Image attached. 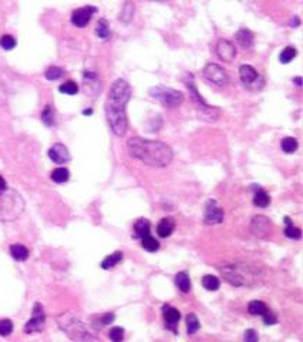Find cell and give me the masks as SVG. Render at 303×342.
<instances>
[{"label":"cell","mask_w":303,"mask_h":342,"mask_svg":"<svg viewBox=\"0 0 303 342\" xmlns=\"http://www.w3.org/2000/svg\"><path fill=\"white\" fill-rule=\"evenodd\" d=\"M215 51H217L218 57L221 58L222 61H226V63L232 61L235 58V56H237V47H235V44L229 42V40H226V39H221L218 42Z\"/></svg>","instance_id":"obj_13"},{"label":"cell","mask_w":303,"mask_h":342,"mask_svg":"<svg viewBox=\"0 0 303 342\" xmlns=\"http://www.w3.org/2000/svg\"><path fill=\"white\" fill-rule=\"evenodd\" d=\"M42 120L44 124H47L49 127H51L54 124V110L51 106H46L44 110L42 111Z\"/></svg>","instance_id":"obj_33"},{"label":"cell","mask_w":303,"mask_h":342,"mask_svg":"<svg viewBox=\"0 0 303 342\" xmlns=\"http://www.w3.org/2000/svg\"><path fill=\"white\" fill-rule=\"evenodd\" d=\"M202 74H204V77L207 80L218 86V87H224L229 81L228 73L225 72L221 66L215 65V63H208V65L205 66L204 70H202Z\"/></svg>","instance_id":"obj_8"},{"label":"cell","mask_w":303,"mask_h":342,"mask_svg":"<svg viewBox=\"0 0 303 342\" xmlns=\"http://www.w3.org/2000/svg\"><path fill=\"white\" fill-rule=\"evenodd\" d=\"M141 245L148 251V253H155L159 250V241L155 240L151 235H147L141 240Z\"/></svg>","instance_id":"obj_29"},{"label":"cell","mask_w":303,"mask_h":342,"mask_svg":"<svg viewBox=\"0 0 303 342\" xmlns=\"http://www.w3.org/2000/svg\"><path fill=\"white\" fill-rule=\"evenodd\" d=\"M202 285L208 291H217L221 287V281L215 275H205V277L202 278Z\"/></svg>","instance_id":"obj_27"},{"label":"cell","mask_w":303,"mask_h":342,"mask_svg":"<svg viewBox=\"0 0 303 342\" xmlns=\"http://www.w3.org/2000/svg\"><path fill=\"white\" fill-rule=\"evenodd\" d=\"M239 77H241V80L242 83L248 86V87H251L253 84H256L258 80H259V74L258 72L253 69L252 66L249 65H242L239 67Z\"/></svg>","instance_id":"obj_14"},{"label":"cell","mask_w":303,"mask_h":342,"mask_svg":"<svg viewBox=\"0 0 303 342\" xmlns=\"http://www.w3.org/2000/svg\"><path fill=\"white\" fill-rule=\"evenodd\" d=\"M281 147L285 153L292 154V153H295L296 150H297L299 144H297V140L293 139V137H285V139L282 140Z\"/></svg>","instance_id":"obj_30"},{"label":"cell","mask_w":303,"mask_h":342,"mask_svg":"<svg viewBox=\"0 0 303 342\" xmlns=\"http://www.w3.org/2000/svg\"><path fill=\"white\" fill-rule=\"evenodd\" d=\"M91 113H93V110H86V111H84L86 116H91Z\"/></svg>","instance_id":"obj_44"},{"label":"cell","mask_w":303,"mask_h":342,"mask_svg":"<svg viewBox=\"0 0 303 342\" xmlns=\"http://www.w3.org/2000/svg\"><path fill=\"white\" fill-rule=\"evenodd\" d=\"M251 230L255 235L263 238L271 231V223L263 215H255L252 219V223H251Z\"/></svg>","instance_id":"obj_15"},{"label":"cell","mask_w":303,"mask_h":342,"mask_svg":"<svg viewBox=\"0 0 303 342\" xmlns=\"http://www.w3.org/2000/svg\"><path fill=\"white\" fill-rule=\"evenodd\" d=\"M100 320L103 325H109V324H111L114 321V314H104Z\"/></svg>","instance_id":"obj_40"},{"label":"cell","mask_w":303,"mask_h":342,"mask_svg":"<svg viewBox=\"0 0 303 342\" xmlns=\"http://www.w3.org/2000/svg\"><path fill=\"white\" fill-rule=\"evenodd\" d=\"M300 80H302L300 77H296V79H295V83L297 84V86H300V84H302V81H300Z\"/></svg>","instance_id":"obj_43"},{"label":"cell","mask_w":303,"mask_h":342,"mask_svg":"<svg viewBox=\"0 0 303 342\" xmlns=\"http://www.w3.org/2000/svg\"><path fill=\"white\" fill-rule=\"evenodd\" d=\"M150 231H151V223L148 220L141 219L134 224V235L137 238H140V240H143L144 237L150 235Z\"/></svg>","instance_id":"obj_20"},{"label":"cell","mask_w":303,"mask_h":342,"mask_svg":"<svg viewBox=\"0 0 303 342\" xmlns=\"http://www.w3.org/2000/svg\"><path fill=\"white\" fill-rule=\"evenodd\" d=\"M248 311H249L251 315H260V317H263V320H265V324H266V325H274V324L278 322L276 315L271 313L269 306H267L263 301H258V299L251 301V302L248 304Z\"/></svg>","instance_id":"obj_9"},{"label":"cell","mask_w":303,"mask_h":342,"mask_svg":"<svg viewBox=\"0 0 303 342\" xmlns=\"http://www.w3.org/2000/svg\"><path fill=\"white\" fill-rule=\"evenodd\" d=\"M24 208L22 197L15 191H6L0 196V219L15 220Z\"/></svg>","instance_id":"obj_6"},{"label":"cell","mask_w":303,"mask_h":342,"mask_svg":"<svg viewBox=\"0 0 303 342\" xmlns=\"http://www.w3.org/2000/svg\"><path fill=\"white\" fill-rule=\"evenodd\" d=\"M124 255L121 251H116L114 254L109 255L107 258H104L103 262H101V268L103 269H110L113 268V267H116L118 262L123 261Z\"/></svg>","instance_id":"obj_23"},{"label":"cell","mask_w":303,"mask_h":342,"mask_svg":"<svg viewBox=\"0 0 303 342\" xmlns=\"http://www.w3.org/2000/svg\"><path fill=\"white\" fill-rule=\"evenodd\" d=\"M110 339L113 342H121L124 339V329L121 327H114L110 329Z\"/></svg>","instance_id":"obj_37"},{"label":"cell","mask_w":303,"mask_h":342,"mask_svg":"<svg viewBox=\"0 0 303 342\" xmlns=\"http://www.w3.org/2000/svg\"><path fill=\"white\" fill-rule=\"evenodd\" d=\"M299 24H300V20H299V17H295V19H293V23H290V26H299Z\"/></svg>","instance_id":"obj_42"},{"label":"cell","mask_w":303,"mask_h":342,"mask_svg":"<svg viewBox=\"0 0 303 342\" xmlns=\"http://www.w3.org/2000/svg\"><path fill=\"white\" fill-rule=\"evenodd\" d=\"M225 219V214L222 208L218 205L215 200H210L205 207V214H204V221L210 226L214 224H221Z\"/></svg>","instance_id":"obj_11"},{"label":"cell","mask_w":303,"mask_h":342,"mask_svg":"<svg viewBox=\"0 0 303 342\" xmlns=\"http://www.w3.org/2000/svg\"><path fill=\"white\" fill-rule=\"evenodd\" d=\"M13 332V322L8 318L0 320V335L2 336H8Z\"/></svg>","instance_id":"obj_35"},{"label":"cell","mask_w":303,"mask_h":342,"mask_svg":"<svg viewBox=\"0 0 303 342\" xmlns=\"http://www.w3.org/2000/svg\"><path fill=\"white\" fill-rule=\"evenodd\" d=\"M162 317L165 320V324L168 327L174 328L181 320V314L177 308H174L171 305H164L162 306Z\"/></svg>","instance_id":"obj_17"},{"label":"cell","mask_w":303,"mask_h":342,"mask_svg":"<svg viewBox=\"0 0 303 342\" xmlns=\"http://www.w3.org/2000/svg\"><path fill=\"white\" fill-rule=\"evenodd\" d=\"M244 341L258 342L259 341V336H258V334H256V331H253V329H246L245 335H244Z\"/></svg>","instance_id":"obj_39"},{"label":"cell","mask_w":303,"mask_h":342,"mask_svg":"<svg viewBox=\"0 0 303 342\" xmlns=\"http://www.w3.org/2000/svg\"><path fill=\"white\" fill-rule=\"evenodd\" d=\"M175 285L181 292H189L191 291V278L185 271H181L175 275Z\"/></svg>","instance_id":"obj_21"},{"label":"cell","mask_w":303,"mask_h":342,"mask_svg":"<svg viewBox=\"0 0 303 342\" xmlns=\"http://www.w3.org/2000/svg\"><path fill=\"white\" fill-rule=\"evenodd\" d=\"M97 9L94 6H84V8L76 9L72 15V23L76 27H86Z\"/></svg>","instance_id":"obj_12"},{"label":"cell","mask_w":303,"mask_h":342,"mask_svg":"<svg viewBox=\"0 0 303 342\" xmlns=\"http://www.w3.org/2000/svg\"><path fill=\"white\" fill-rule=\"evenodd\" d=\"M0 47L3 50H12L16 47V39L10 35H5L0 37Z\"/></svg>","instance_id":"obj_34"},{"label":"cell","mask_w":303,"mask_h":342,"mask_svg":"<svg viewBox=\"0 0 303 342\" xmlns=\"http://www.w3.org/2000/svg\"><path fill=\"white\" fill-rule=\"evenodd\" d=\"M219 272L226 283L233 287H253L262 281L263 274L249 262H231L219 267Z\"/></svg>","instance_id":"obj_3"},{"label":"cell","mask_w":303,"mask_h":342,"mask_svg":"<svg viewBox=\"0 0 303 342\" xmlns=\"http://www.w3.org/2000/svg\"><path fill=\"white\" fill-rule=\"evenodd\" d=\"M95 35L103 39V40H106V39H109L111 36V30H110L109 23L106 19H100L98 22H97V26H95Z\"/></svg>","instance_id":"obj_25"},{"label":"cell","mask_w":303,"mask_h":342,"mask_svg":"<svg viewBox=\"0 0 303 342\" xmlns=\"http://www.w3.org/2000/svg\"><path fill=\"white\" fill-rule=\"evenodd\" d=\"M174 228H175V221L171 217H166L162 219L157 226V234L161 238H166L174 233Z\"/></svg>","instance_id":"obj_18"},{"label":"cell","mask_w":303,"mask_h":342,"mask_svg":"<svg viewBox=\"0 0 303 342\" xmlns=\"http://www.w3.org/2000/svg\"><path fill=\"white\" fill-rule=\"evenodd\" d=\"M253 204L256 207H260V208H266L267 205L271 204V197H269V194L265 190L259 189L253 196Z\"/></svg>","instance_id":"obj_24"},{"label":"cell","mask_w":303,"mask_h":342,"mask_svg":"<svg viewBox=\"0 0 303 342\" xmlns=\"http://www.w3.org/2000/svg\"><path fill=\"white\" fill-rule=\"evenodd\" d=\"M70 178V173H69V170L67 168H56V170H53V173H51V180L54 182H57V184H63L67 180Z\"/></svg>","instance_id":"obj_28"},{"label":"cell","mask_w":303,"mask_h":342,"mask_svg":"<svg viewBox=\"0 0 303 342\" xmlns=\"http://www.w3.org/2000/svg\"><path fill=\"white\" fill-rule=\"evenodd\" d=\"M150 95L168 109H175L184 102V95L181 91L175 90V88L165 87V86L151 87L150 88Z\"/></svg>","instance_id":"obj_7"},{"label":"cell","mask_w":303,"mask_h":342,"mask_svg":"<svg viewBox=\"0 0 303 342\" xmlns=\"http://www.w3.org/2000/svg\"><path fill=\"white\" fill-rule=\"evenodd\" d=\"M185 84H187L188 91H189V96H191V100L194 103L195 109L198 111L199 117H202V118L207 120V121H217L218 117H219V109L214 107V106H210V104L205 102L201 96H199L198 88L195 86L194 76H192V74L188 76V79L185 80Z\"/></svg>","instance_id":"obj_5"},{"label":"cell","mask_w":303,"mask_h":342,"mask_svg":"<svg viewBox=\"0 0 303 342\" xmlns=\"http://www.w3.org/2000/svg\"><path fill=\"white\" fill-rule=\"evenodd\" d=\"M237 40H238L239 46H242V49L249 50L252 49L253 43H255V37H253L252 32L248 29H241L237 33Z\"/></svg>","instance_id":"obj_19"},{"label":"cell","mask_w":303,"mask_h":342,"mask_svg":"<svg viewBox=\"0 0 303 342\" xmlns=\"http://www.w3.org/2000/svg\"><path fill=\"white\" fill-rule=\"evenodd\" d=\"M10 254L16 261H26L29 258V250L22 244H13L10 245Z\"/></svg>","instance_id":"obj_22"},{"label":"cell","mask_w":303,"mask_h":342,"mask_svg":"<svg viewBox=\"0 0 303 342\" xmlns=\"http://www.w3.org/2000/svg\"><path fill=\"white\" fill-rule=\"evenodd\" d=\"M58 327L64 331L65 334L76 342H91L94 339L93 334L88 331V328L80 321V318L72 314H61L57 318Z\"/></svg>","instance_id":"obj_4"},{"label":"cell","mask_w":303,"mask_h":342,"mask_svg":"<svg viewBox=\"0 0 303 342\" xmlns=\"http://www.w3.org/2000/svg\"><path fill=\"white\" fill-rule=\"evenodd\" d=\"M6 189H8V184L5 181V178L0 175V191H6Z\"/></svg>","instance_id":"obj_41"},{"label":"cell","mask_w":303,"mask_h":342,"mask_svg":"<svg viewBox=\"0 0 303 342\" xmlns=\"http://www.w3.org/2000/svg\"><path fill=\"white\" fill-rule=\"evenodd\" d=\"M128 153L143 161L150 167L162 168L166 167L174 159L173 148L157 140H147L143 137H132L127 141Z\"/></svg>","instance_id":"obj_2"},{"label":"cell","mask_w":303,"mask_h":342,"mask_svg":"<svg viewBox=\"0 0 303 342\" xmlns=\"http://www.w3.org/2000/svg\"><path fill=\"white\" fill-rule=\"evenodd\" d=\"M44 322H46V314H44L43 311V306L37 302V304H35V306H33L31 318H30L29 322L26 324L24 331H26L27 334H31V332H40V331L43 329Z\"/></svg>","instance_id":"obj_10"},{"label":"cell","mask_w":303,"mask_h":342,"mask_svg":"<svg viewBox=\"0 0 303 342\" xmlns=\"http://www.w3.org/2000/svg\"><path fill=\"white\" fill-rule=\"evenodd\" d=\"M130 83L124 79H117L110 88L106 103V116L111 131L123 137L128 130V118H127V104L131 97Z\"/></svg>","instance_id":"obj_1"},{"label":"cell","mask_w":303,"mask_h":342,"mask_svg":"<svg viewBox=\"0 0 303 342\" xmlns=\"http://www.w3.org/2000/svg\"><path fill=\"white\" fill-rule=\"evenodd\" d=\"M199 329V321H198V317L195 314H188L187 315V331L188 334L192 335L195 334L196 331Z\"/></svg>","instance_id":"obj_31"},{"label":"cell","mask_w":303,"mask_h":342,"mask_svg":"<svg viewBox=\"0 0 303 342\" xmlns=\"http://www.w3.org/2000/svg\"><path fill=\"white\" fill-rule=\"evenodd\" d=\"M296 54H297V50H296L295 47H293V46H288V47H285V49L281 51V54H279V61H281L282 65H288V63H290V61L296 57Z\"/></svg>","instance_id":"obj_26"},{"label":"cell","mask_w":303,"mask_h":342,"mask_svg":"<svg viewBox=\"0 0 303 342\" xmlns=\"http://www.w3.org/2000/svg\"><path fill=\"white\" fill-rule=\"evenodd\" d=\"M285 235L290 240H299L302 237V231H300V228L295 226H288L285 228Z\"/></svg>","instance_id":"obj_38"},{"label":"cell","mask_w":303,"mask_h":342,"mask_svg":"<svg viewBox=\"0 0 303 342\" xmlns=\"http://www.w3.org/2000/svg\"><path fill=\"white\" fill-rule=\"evenodd\" d=\"M49 157H50L51 161H54L57 164H63L65 161L70 160V153H69V150L64 144L57 143L49 150Z\"/></svg>","instance_id":"obj_16"},{"label":"cell","mask_w":303,"mask_h":342,"mask_svg":"<svg viewBox=\"0 0 303 342\" xmlns=\"http://www.w3.org/2000/svg\"><path fill=\"white\" fill-rule=\"evenodd\" d=\"M63 95H69V96H74L79 93V86H77V83L76 81H65V83H63L61 86H60V88H58Z\"/></svg>","instance_id":"obj_32"},{"label":"cell","mask_w":303,"mask_h":342,"mask_svg":"<svg viewBox=\"0 0 303 342\" xmlns=\"http://www.w3.org/2000/svg\"><path fill=\"white\" fill-rule=\"evenodd\" d=\"M61 76H63V70L60 67H56V66H51V67L47 69V72H46V79L50 81L57 80Z\"/></svg>","instance_id":"obj_36"}]
</instances>
